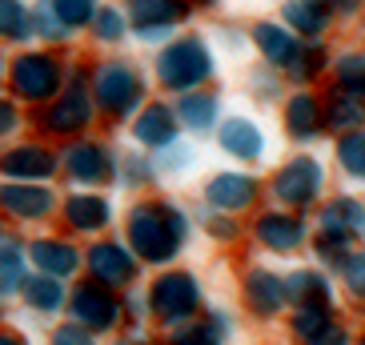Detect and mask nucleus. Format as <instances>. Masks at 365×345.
<instances>
[{
  "instance_id": "1",
  "label": "nucleus",
  "mask_w": 365,
  "mask_h": 345,
  "mask_svg": "<svg viewBox=\"0 0 365 345\" xmlns=\"http://www.w3.org/2000/svg\"><path fill=\"white\" fill-rule=\"evenodd\" d=\"M129 237L145 261H169L185 241V217L173 205H140L129 221Z\"/></svg>"
},
{
  "instance_id": "2",
  "label": "nucleus",
  "mask_w": 365,
  "mask_h": 345,
  "mask_svg": "<svg viewBox=\"0 0 365 345\" xmlns=\"http://www.w3.org/2000/svg\"><path fill=\"white\" fill-rule=\"evenodd\" d=\"M209 73H213V56H209L201 36H185L173 48H165L161 56V81L169 88H193Z\"/></svg>"
},
{
  "instance_id": "3",
  "label": "nucleus",
  "mask_w": 365,
  "mask_h": 345,
  "mask_svg": "<svg viewBox=\"0 0 365 345\" xmlns=\"http://www.w3.org/2000/svg\"><path fill=\"white\" fill-rule=\"evenodd\" d=\"M56 85H61V65H56L53 56L33 53L12 65V88L24 101H48L56 93Z\"/></svg>"
},
{
  "instance_id": "4",
  "label": "nucleus",
  "mask_w": 365,
  "mask_h": 345,
  "mask_svg": "<svg viewBox=\"0 0 365 345\" xmlns=\"http://www.w3.org/2000/svg\"><path fill=\"white\" fill-rule=\"evenodd\" d=\"M140 93H145V85H140V76L133 73V68L101 65V73H97V101L108 108V113L125 117L129 108L140 105Z\"/></svg>"
},
{
  "instance_id": "5",
  "label": "nucleus",
  "mask_w": 365,
  "mask_h": 345,
  "mask_svg": "<svg viewBox=\"0 0 365 345\" xmlns=\"http://www.w3.org/2000/svg\"><path fill=\"white\" fill-rule=\"evenodd\" d=\"M129 16L145 41H161L165 33H173V24L189 16V4H181V0H129Z\"/></svg>"
},
{
  "instance_id": "6",
  "label": "nucleus",
  "mask_w": 365,
  "mask_h": 345,
  "mask_svg": "<svg viewBox=\"0 0 365 345\" xmlns=\"http://www.w3.org/2000/svg\"><path fill=\"white\" fill-rule=\"evenodd\" d=\"M197 281L189 273H169V277L157 281V289H153V305L161 313L165 321H181L189 313L197 309Z\"/></svg>"
},
{
  "instance_id": "7",
  "label": "nucleus",
  "mask_w": 365,
  "mask_h": 345,
  "mask_svg": "<svg viewBox=\"0 0 365 345\" xmlns=\"http://www.w3.org/2000/svg\"><path fill=\"white\" fill-rule=\"evenodd\" d=\"M317 189H322V169H317V161H309V157L289 161L281 169L277 185H273V193H277L285 205H309L313 197H317Z\"/></svg>"
},
{
  "instance_id": "8",
  "label": "nucleus",
  "mask_w": 365,
  "mask_h": 345,
  "mask_svg": "<svg viewBox=\"0 0 365 345\" xmlns=\"http://www.w3.org/2000/svg\"><path fill=\"white\" fill-rule=\"evenodd\" d=\"M73 317L85 329H108V325L117 321V302L101 285H81L73 297Z\"/></svg>"
},
{
  "instance_id": "9",
  "label": "nucleus",
  "mask_w": 365,
  "mask_h": 345,
  "mask_svg": "<svg viewBox=\"0 0 365 345\" xmlns=\"http://www.w3.org/2000/svg\"><path fill=\"white\" fill-rule=\"evenodd\" d=\"M88 93L85 85H73L61 101H53V108L44 113V120H48V129L53 133H76V129H85L88 125Z\"/></svg>"
},
{
  "instance_id": "10",
  "label": "nucleus",
  "mask_w": 365,
  "mask_h": 345,
  "mask_svg": "<svg viewBox=\"0 0 365 345\" xmlns=\"http://www.w3.org/2000/svg\"><path fill=\"white\" fill-rule=\"evenodd\" d=\"M253 193H257V181L249 172H221L205 189L209 205H217V209H245L253 201Z\"/></svg>"
},
{
  "instance_id": "11",
  "label": "nucleus",
  "mask_w": 365,
  "mask_h": 345,
  "mask_svg": "<svg viewBox=\"0 0 365 345\" xmlns=\"http://www.w3.org/2000/svg\"><path fill=\"white\" fill-rule=\"evenodd\" d=\"M0 209L16 217H44L53 209V193H44L36 185H4L0 189Z\"/></svg>"
},
{
  "instance_id": "12",
  "label": "nucleus",
  "mask_w": 365,
  "mask_h": 345,
  "mask_svg": "<svg viewBox=\"0 0 365 345\" xmlns=\"http://www.w3.org/2000/svg\"><path fill=\"white\" fill-rule=\"evenodd\" d=\"M325 233H333V237H365V209L357 205L354 197H341V201H333L329 209H325L322 217Z\"/></svg>"
},
{
  "instance_id": "13",
  "label": "nucleus",
  "mask_w": 365,
  "mask_h": 345,
  "mask_svg": "<svg viewBox=\"0 0 365 345\" xmlns=\"http://www.w3.org/2000/svg\"><path fill=\"white\" fill-rule=\"evenodd\" d=\"M221 145H225V153H233V157H241V161H257L261 149H265V137L257 133V125L245 117H233L221 129Z\"/></svg>"
},
{
  "instance_id": "14",
  "label": "nucleus",
  "mask_w": 365,
  "mask_h": 345,
  "mask_svg": "<svg viewBox=\"0 0 365 345\" xmlns=\"http://www.w3.org/2000/svg\"><path fill=\"white\" fill-rule=\"evenodd\" d=\"M137 140L145 145H173L177 140V117H173L169 105H149L145 113L137 117Z\"/></svg>"
},
{
  "instance_id": "15",
  "label": "nucleus",
  "mask_w": 365,
  "mask_h": 345,
  "mask_svg": "<svg viewBox=\"0 0 365 345\" xmlns=\"http://www.w3.org/2000/svg\"><path fill=\"white\" fill-rule=\"evenodd\" d=\"M93 273L105 285H125L137 273V261H129V253L120 245H97L93 249Z\"/></svg>"
},
{
  "instance_id": "16",
  "label": "nucleus",
  "mask_w": 365,
  "mask_h": 345,
  "mask_svg": "<svg viewBox=\"0 0 365 345\" xmlns=\"http://www.w3.org/2000/svg\"><path fill=\"white\" fill-rule=\"evenodd\" d=\"M68 172H73L76 181H105L108 172H113V165H108V153L101 149V145H93V140H85V145H76L73 153H68Z\"/></svg>"
},
{
  "instance_id": "17",
  "label": "nucleus",
  "mask_w": 365,
  "mask_h": 345,
  "mask_svg": "<svg viewBox=\"0 0 365 345\" xmlns=\"http://www.w3.org/2000/svg\"><path fill=\"white\" fill-rule=\"evenodd\" d=\"M285 21H289L305 41H313V36L329 24V4H325V0H285Z\"/></svg>"
},
{
  "instance_id": "18",
  "label": "nucleus",
  "mask_w": 365,
  "mask_h": 345,
  "mask_svg": "<svg viewBox=\"0 0 365 345\" xmlns=\"http://www.w3.org/2000/svg\"><path fill=\"white\" fill-rule=\"evenodd\" d=\"M0 169L9 172V177H24V181L48 177V172H53V153H44L41 145H24V149H12Z\"/></svg>"
},
{
  "instance_id": "19",
  "label": "nucleus",
  "mask_w": 365,
  "mask_h": 345,
  "mask_svg": "<svg viewBox=\"0 0 365 345\" xmlns=\"http://www.w3.org/2000/svg\"><path fill=\"white\" fill-rule=\"evenodd\" d=\"M261 241L269 249H297L305 241V225H301L297 217H281V213H269L261 217Z\"/></svg>"
},
{
  "instance_id": "20",
  "label": "nucleus",
  "mask_w": 365,
  "mask_h": 345,
  "mask_svg": "<svg viewBox=\"0 0 365 345\" xmlns=\"http://www.w3.org/2000/svg\"><path fill=\"white\" fill-rule=\"evenodd\" d=\"M249 305L257 313H277L281 309V302H285V285H281L273 273H265V269H257V273H249Z\"/></svg>"
},
{
  "instance_id": "21",
  "label": "nucleus",
  "mask_w": 365,
  "mask_h": 345,
  "mask_svg": "<svg viewBox=\"0 0 365 345\" xmlns=\"http://www.w3.org/2000/svg\"><path fill=\"white\" fill-rule=\"evenodd\" d=\"M257 44H261V53L273 61V65H293V56H297V36H289L281 24H257Z\"/></svg>"
},
{
  "instance_id": "22",
  "label": "nucleus",
  "mask_w": 365,
  "mask_h": 345,
  "mask_svg": "<svg viewBox=\"0 0 365 345\" xmlns=\"http://www.w3.org/2000/svg\"><path fill=\"white\" fill-rule=\"evenodd\" d=\"M33 261L41 265L44 273L61 277V273H73L76 269V249L65 245V241H36V245H33Z\"/></svg>"
},
{
  "instance_id": "23",
  "label": "nucleus",
  "mask_w": 365,
  "mask_h": 345,
  "mask_svg": "<svg viewBox=\"0 0 365 345\" xmlns=\"http://www.w3.org/2000/svg\"><path fill=\"white\" fill-rule=\"evenodd\" d=\"M285 125H289L293 137H317L322 133V108L313 97H293L289 101V113H285Z\"/></svg>"
},
{
  "instance_id": "24",
  "label": "nucleus",
  "mask_w": 365,
  "mask_h": 345,
  "mask_svg": "<svg viewBox=\"0 0 365 345\" xmlns=\"http://www.w3.org/2000/svg\"><path fill=\"white\" fill-rule=\"evenodd\" d=\"M68 221H73L76 229H85V233H93V229H105V221H108V201H105V197H93V193L73 197V201H68Z\"/></svg>"
},
{
  "instance_id": "25",
  "label": "nucleus",
  "mask_w": 365,
  "mask_h": 345,
  "mask_svg": "<svg viewBox=\"0 0 365 345\" xmlns=\"http://www.w3.org/2000/svg\"><path fill=\"white\" fill-rule=\"evenodd\" d=\"M0 36L9 41H29L33 36V16L21 0H0Z\"/></svg>"
},
{
  "instance_id": "26",
  "label": "nucleus",
  "mask_w": 365,
  "mask_h": 345,
  "mask_svg": "<svg viewBox=\"0 0 365 345\" xmlns=\"http://www.w3.org/2000/svg\"><path fill=\"white\" fill-rule=\"evenodd\" d=\"M325 120H329L333 129H354V125L365 120V101L354 97V93H337V97H329V113H325Z\"/></svg>"
},
{
  "instance_id": "27",
  "label": "nucleus",
  "mask_w": 365,
  "mask_h": 345,
  "mask_svg": "<svg viewBox=\"0 0 365 345\" xmlns=\"http://www.w3.org/2000/svg\"><path fill=\"white\" fill-rule=\"evenodd\" d=\"M177 117H181L193 133H205V129H213V120H217V101L193 93V97H185L181 105H177Z\"/></svg>"
},
{
  "instance_id": "28",
  "label": "nucleus",
  "mask_w": 365,
  "mask_h": 345,
  "mask_svg": "<svg viewBox=\"0 0 365 345\" xmlns=\"http://www.w3.org/2000/svg\"><path fill=\"white\" fill-rule=\"evenodd\" d=\"M48 4L65 29H81V24L97 21V0H48Z\"/></svg>"
},
{
  "instance_id": "29",
  "label": "nucleus",
  "mask_w": 365,
  "mask_h": 345,
  "mask_svg": "<svg viewBox=\"0 0 365 345\" xmlns=\"http://www.w3.org/2000/svg\"><path fill=\"white\" fill-rule=\"evenodd\" d=\"M293 325H297L301 337L317 341V337L329 334V309H325V305H301V313H297V321Z\"/></svg>"
},
{
  "instance_id": "30",
  "label": "nucleus",
  "mask_w": 365,
  "mask_h": 345,
  "mask_svg": "<svg viewBox=\"0 0 365 345\" xmlns=\"http://www.w3.org/2000/svg\"><path fill=\"white\" fill-rule=\"evenodd\" d=\"M337 85H341V93L365 97V56H341V65H337Z\"/></svg>"
},
{
  "instance_id": "31",
  "label": "nucleus",
  "mask_w": 365,
  "mask_h": 345,
  "mask_svg": "<svg viewBox=\"0 0 365 345\" xmlns=\"http://www.w3.org/2000/svg\"><path fill=\"white\" fill-rule=\"evenodd\" d=\"M337 157H341V165L354 172V177H365V133H349V137H341Z\"/></svg>"
},
{
  "instance_id": "32",
  "label": "nucleus",
  "mask_w": 365,
  "mask_h": 345,
  "mask_svg": "<svg viewBox=\"0 0 365 345\" xmlns=\"http://www.w3.org/2000/svg\"><path fill=\"white\" fill-rule=\"evenodd\" d=\"M285 289H297L301 305H325V293H329V285H325L317 273H297V277H293Z\"/></svg>"
},
{
  "instance_id": "33",
  "label": "nucleus",
  "mask_w": 365,
  "mask_h": 345,
  "mask_svg": "<svg viewBox=\"0 0 365 345\" xmlns=\"http://www.w3.org/2000/svg\"><path fill=\"white\" fill-rule=\"evenodd\" d=\"M322 68H325V48H322L317 41H301V48H297V56H293L289 73L313 76V73H322Z\"/></svg>"
},
{
  "instance_id": "34",
  "label": "nucleus",
  "mask_w": 365,
  "mask_h": 345,
  "mask_svg": "<svg viewBox=\"0 0 365 345\" xmlns=\"http://www.w3.org/2000/svg\"><path fill=\"white\" fill-rule=\"evenodd\" d=\"M61 285H56V277H41V281H33V285H29V302L36 305V309H56V305L65 302V297H61Z\"/></svg>"
},
{
  "instance_id": "35",
  "label": "nucleus",
  "mask_w": 365,
  "mask_h": 345,
  "mask_svg": "<svg viewBox=\"0 0 365 345\" xmlns=\"http://www.w3.org/2000/svg\"><path fill=\"white\" fill-rule=\"evenodd\" d=\"M21 277H24V261H21V253L9 245L0 253V293H12L21 285Z\"/></svg>"
},
{
  "instance_id": "36",
  "label": "nucleus",
  "mask_w": 365,
  "mask_h": 345,
  "mask_svg": "<svg viewBox=\"0 0 365 345\" xmlns=\"http://www.w3.org/2000/svg\"><path fill=\"white\" fill-rule=\"evenodd\" d=\"M33 24L41 29V36H48V41H65V24H61V16L53 12V4H41V9L33 12Z\"/></svg>"
},
{
  "instance_id": "37",
  "label": "nucleus",
  "mask_w": 365,
  "mask_h": 345,
  "mask_svg": "<svg viewBox=\"0 0 365 345\" xmlns=\"http://www.w3.org/2000/svg\"><path fill=\"white\" fill-rule=\"evenodd\" d=\"M97 36L101 41H120V36H125V12L101 9L97 12Z\"/></svg>"
},
{
  "instance_id": "38",
  "label": "nucleus",
  "mask_w": 365,
  "mask_h": 345,
  "mask_svg": "<svg viewBox=\"0 0 365 345\" xmlns=\"http://www.w3.org/2000/svg\"><path fill=\"white\" fill-rule=\"evenodd\" d=\"M53 345H93V334H88L85 325H61Z\"/></svg>"
},
{
  "instance_id": "39",
  "label": "nucleus",
  "mask_w": 365,
  "mask_h": 345,
  "mask_svg": "<svg viewBox=\"0 0 365 345\" xmlns=\"http://www.w3.org/2000/svg\"><path fill=\"white\" fill-rule=\"evenodd\" d=\"M217 337H221V329L197 325V329H181V334H177V345H217Z\"/></svg>"
},
{
  "instance_id": "40",
  "label": "nucleus",
  "mask_w": 365,
  "mask_h": 345,
  "mask_svg": "<svg viewBox=\"0 0 365 345\" xmlns=\"http://www.w3.org/2000/svg\"><path fill=\"white\" fill-rule=\"evenodd\" d=\"M345 281H349V289L361 293L365 297V257H349L345 261Z\"/></svg>"
},
{
  "instance_id": "41",
  "label": "nucleus",
  "mask_w": 365,
  "mask_h": 345,
  "mask_svg": "<svg viewBox=\"0 0 365 345\" xmlns=\"http://www.w3.org/2000/svg\"><path fill=\"white\" fill-rule=\"evenodd\" d=\"M12 129H16V108H12V101H0V137Z\"/></svg>"
},
{
  "instance_id": "42",
  "label": "nucleus",
  "mask_w": 365,
  "mask_h": 345,
  "mask_svg": "<svg viewBox=\"0 0 365 345\" xmlns=\"http://www.w3.org/2000/svg\"><path fill=\"white\" fill-rule=\"evenodd\" d=\"M313 345H345V334H333V329H329V334H325V337H317Z\"/></svg>"
},
{
  "instance_id": "43",
  "label": "nucleus",
  "mask_w": 365,
  "mask_h": 345,
  "mask_svg": "<svg viewBox=\"0 0 365 345\" xmlns=\"http://www.w3.org/2000/svg\"><path fill=\"white\" fill-rule=\"evenodd\" d=\"M333 4H337V9H345V12H354L357 4H361V0H333Z\"/></svg>"
},
{
  "instance_id": "44",
  "label": "nucleus",
  "mask_w": 365,
  "mask_h": 345,
  "mask_svg": "<svg viewBox=\"0 0 365 345\" xmlns=\"http://www.w3.org/2000/svg\"><path fill=\"white\" fill-rule=\"evenodd\" d=\"M0 345H21V341H12V337H0Z\"/></svg>"
},
{
  "instance_id": "45",
  "label": "nucleus",
  "mask_w": 365,
  "mask_h": 345,
  "mask_svg": "<svg viewBox=\"0 0 365 345\" xmlns=\"http://www.w3.org/2000/svg\"><path fill=\"white\" fill-rule=\"evenodd\" d=\"M193 4H217V0H193Z\"/></svg>"
},
{
  "instance_id": "46",
  "label": "nucleus",
  "mask_w": 365,
  "mask_h": 345,
  "mask_svg": "<svg viewBox=\"0 0 365 345\" xmlns=\"http://www.w3.org/2000/svg\"><path fill=\"white\" fill-rule=\"evenodd\" d=\"M361 345H365V341H361Z\"/></svg>"
}]
</instances>
